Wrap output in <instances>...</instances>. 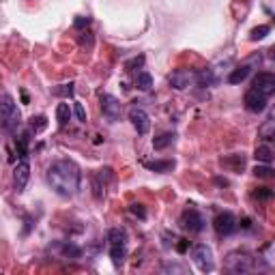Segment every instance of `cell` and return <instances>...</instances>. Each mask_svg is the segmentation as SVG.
<instances>
[{"instance_id":"17","label":"cell","mask_w":275,"mask_h":275,"mask_svg":"<svg viewBox=\"0 0 275 275\" xmlns=\"http://www.w3.org/2000/svg\"><path fill=\"white\" fill-rule=\"evenodd\" d=\"M144 168H148L150 172H159L166 174L174 168V159H155V162H144Z\"/></svg>"},{"instance_id":"4","label":"cell","mask_w":275,"mask_h":275,"mask_svg":"<svg viewBox=\"0 0 275 275\" xmlns=\"http://www.w3.org/2000/svg\"><path fill=\"white\" fill-rule=\"evenodd\" d=\"M192 258H194V262L198 264L200 271L211 273V271L215 269L213 252H211V248H208V245H204V243H200V245H196V248L192 250Z\"/></svg>"},{"instance_id":"1","label":"cell","mask_w":275,"mask_h":275,"mask_svg":"<svg viewBox=\"0 0 275 275\" xmlns=\"http://www.w3.org/2000/svg\"><path fill=\"white\" fill-rule=\"evenodd\" d=\"M46 178L50 187L62 198L76 196L80 190V180H82V172H80L78 164L71 159H56L46 172Z\"/></svg>"},{"instance_id":"5","label":"cell","mask_w":275,"mask_h":275,"mask_svg":"<svg viewBox=\"0 0 275 275\" xmlns=\"http://www.w3.org/2000/svg\"><path fill=\"white\" fill-rule=\"evenodd\" d=\"M168 82H170L172 88L185 90L187 86H192L194 82H198V71H194V69H176V71H172V74H170Z\"/></svg>"},{"instance_id":"26","label":"cell","mask_w":275,"mask_h":275,"mask_svg":"<svg viewBox=\"0 0 275 275\" xmlns=\"http://www.w3.org/2000/svg\"><path fill=\"white\" fill-rule=\"evenodd\" d=\"M74 82H69V84H62L58 86V88H54V95L56 97H74Z\"/></svg>"},{"instance_id":"20","label":"cell","mask_w":275,"mask_h":275,"mask_svg":"<svg viewBox=\"0 0 275 275\" xmlns=\"http://www.w3.org/2000/svg\"><path fill=\"white\" fill-rule=\"evenodd\" d=\"M69 118H71L69 104H58V108H56V120H58V125L60 127H67Z\"/></svg>"},{"instance_id":"24","label":"cell","mask_w":275,"mask_h":275,"mask_svg":"<svg viewBox=\"0 0 275 275\" xmlns=\"http://www.w3.org/2000/svg\"><path fill=\"white\" fill-rule=\"evenodd\" d=\"M269 30H271V28H269V26H264V24H262V26H256L254 30L250 32V39H252V41H262V39L266 37V34H269Z\"/></svg>"},{"instance_id":"18","label":"cell","mask_w":275,"mask_h":275,"mask_svg":"<svg viewBox=\"0 0 275 275\" xmlns=\"http://www.w3.org/2000/svg\"><path fill=\"white\" fill-rule=\"evenodd\" d=\"M254 157L262 164H271L273 157H275V150L269 146V144H258L256 150H254Z\"/></svg>"},{"instance_id":"10","label":"cell","mask_w":275,"mask_h":275,"mask_svg":"<svg viewBox=\"0 0 275 275\" xmlns=\"http://www.w3.org/2000/svg\"><path fill=\"white\" fill-rule=\"evenodd\" d=\"M129 120H132V125L136 127V132L140 134V136H146V134H148V129H150V118H148V114L144 112L142 108L134 106L132 110H129Z\"/></svg>"},{"instance_id":"30","label":"cell","mask_w":275,"mask_h":275,"mask_svg":"<svg viewBox=\"0 0 275 275\" xmlns=\"http://www.w3.org/2000/svg\"><path fill=\"white\" fill-rule=\"evenodd\" d=\"M74 114H76V118L80 120V122H86V110H84V106L82 104H74Z\"/></svg>"},{"instance_id":"6","label":"cell","mask_w":275,"mask_h":275,"mask_svg":"<svg viewBox=\"0 0 275 275\" xmlns=\"http://www.w3.org/2000/svg\"><path fill=\"white\" fill-rule=\"evenodd\" d=\"M180 226L185 230H190V232H202L206 222H204V217H202V213L196 211V208H185L183 215H180Z\"/></svg>"},{"instance_id":"16","label":"cell","mask_w":275,"mask_h":275,"mask_svg":"<svg viewBox=\"0 0 275 275\" xmlns=\"http://www.w3.org/2000/svg\"><path fill=\"white\" fill-rule=\"evenodd\" d=\"M125 256H127V243H110V258H112V264L122 266L125 262Z\"/></svg>"},{"instance_id":"15","label":"cell","mask_w":275,"mask_h":275,"mask_svg":"<svg viewBox=\"0 0 275 275\" xmlns=\"http://www.w3.org/2000/svg\"><path fill=\"white\" fill-rule=\"evenodd\" d=\"M258 138L260 140H273L275 138V106L269 110L266 118L262 120V125L258 127Z\"/></svg>"},{"instance_id":"3","label":"cell","mask_w":275,"mask_h":275,"mask_svg":"<svg viewBox=\"0 0 275 275\" xmlns=\"http://www.w3.org/2000/svg\"><path fill=\"white\" fill-rule=\"evenodd\" d=\"M226 269L230 273H248L254 269V258L245 252H232L226 258Z\"/></svg>"},{"instance_id":"9","label":"cell","mask_w":275,"mask_h":275,"mask_svg":"<svg viewBox=\"0 0 275 275\" xmlns=\"http://www.w3.org/2000/svg\"><path fill=\"white\" fill-rule=\"evenodd\" d=\"M99 104H101V112H104V116L110 122H116L120 118L122 106H120V101L114 95H101L99 97Z\"/></svg>"},{"instance_id":"2","label":"cell","mask_w":275,"mask_h":275,"mask_svg":"<svg viewBox=\"0 0 275 275\" xmlns=\"http://www.w3.org/2000/svg\"><path fill=\"white\" fill-rule=\"evenodd\" d=\"M0 118H2V129L6 134H16V129L20 125V110L16 106V101L9 92L2 95V104H0Z\"/></svg>"},{"instance_id":"34","label":"cell","mask_w":275,"mask_h":275,"mask_svg":"<svg viewBox=\"0 0 275 275\" xmlns=\"http://www.w3.org/2000/svg\"><path fill=\"white\" fill-rule=\"evenodd\" d=\"M176 250H178V252H180V254H183V252H185V250H187V241H183V238H180V243H178V245H176Z\"/></svg>"},{"instance_id":"33","label":"cell","mask_w":275,"mask_h":275,"mask_svg":"<svg viewBox=\"0 0 275 275\" xmlns=\"http://www.w3.org/2000/svg\"><path fill=\"white\" fill-rule=\"evenodd\" d=\"M164 271H178V273H185L187 269H185V266H180V264H166Z\"/></svg>"},{"instance_id":"25","label":"cell","mask_w":275,"mask_h":275,"mask_svg":"<svg viewBox=\"0 0 275 275\" xmlns=\"http://www.w3.org/2000/svg\"><path fill=\"white\" fill-rule=\"evenodd\" d=\"M46 127H48V118L46 116H32L30 118V127H28V129L34 132V134H39L41 129H46Z\"/></svg>"},{"instance_id":"12","label":"cell","mask_w":275,"mask_h":275,"mask_svg":"<svg viewBox=\"0 0 275 275\" xmlns=\"http://www.w3.org/2000/svg\"><path fill=\"white\" fill-rule=\"evenodd\" d=\"M243 104H245V108H248V112L258 114V112H262L266 108V97H262L254 88H250L248 92H245V97H243Z\"/></svg>"},{"instance_id":"27","label":"cell","mask_w":275,"mask_h":275,"mask_svg":"<svg viewBox=\"0 0 275 275\" xmlns=\"http://www.w3.org/2000/svg\"><path fill=\"white\" fill-rule=\"evenodd\" d=\"M224 164H232V166H234V170L238 172V170H243V168H245V155H243V153H241V155L236 153V155H232V157H228Z\"/></svg>"},{"instance_id":"19","label":"cell","mask_w":275,"mask_h":275,"mask_svg":"<svg viewBox=\"0 0 275 275\" xmlns=\"http://www.w3.org/2000/svg\"><path fill=\"white\" fill-rule=\"evenodd\" d=\"M174 134L172 132H168V134H162V136H157L155 140H153V148L155 150H164V148H168L172 142H174Z\"/></svg>"},{"instance_id":"22","label":"cell","mask_w":275,"mask_h":275,"mask_svg":"<svg viewBox=\"0 0 275 275\" xmlns=\"http://www.w3.org/2000/svg\"><path fill=\"white\" fill-rule=\"evenodd\" d=\"M254 174L258 178H275V170L271 168L269 164H262V166H256V168H254Z\"/></svg>"},{"instance_id":"14","label":"cell","mask_w":275,"mask_h":275,"mask_svg":"<svg viewBox=\"0 0 275 275\" xmlns=\"http://www.w3.org/2000/svg\"><path fill=\"white\" fill-rule=\"evenodd\" d=\"M254 60H260V56H254V58H250L248 62H243L241 67H236L230 71V76H228V84H241L248 80V76L252 74V62Z\"/></svg>"},{"instance_id":"29","label":"cell","mask_w":275,"mask_h":275,"mask_svg":"<svg viewBox=\"0 0 275 275\" xmlns=\"http://www.w3.org/2000/svg\"><path fill=\"white\" fill-rule=\"evenodd\" d=\"M144 64V56H136V58H132V60H127V64H125V69L127 71H136V69H140Z\"/></svg>"},{"instance_id":"11","label":"cell","mask_w":275,"mask_h":275,"mask_svg":"<svg viewBox=\"0 0 275 275\" xmlns=\"http://www.w3.org/2000/svg\"><path fill=\"white\" fill-rule=\"evenodd\" d=\"M28 178H30V164H28V157H24V159H20L16 164V168H13V183H16L18 192H24Z\"/></svg>"},{"instance_id":"28","label":"cell","mask_w":275,"mask_h":275,"mask_svg":"<svg viewBox=\"0 0 275 275\" xmlns=\"http://www.w3.org/2000/svg\"><path fill=\"white\" fill-rule=\"evenodd\" d=\"M254 196H256L258 200H271V198H275V192L269 190V187H260V190L254 192Z\"/></svg>"},{"instance_id":"31","label":"cell","mask_w":275,"mask_h":275,"mask_svg":"<svg viewBox=\"0 0 275 275\" xmlns=\"http://www.w3.org/2000/svg\"><path fill=\"white\" fill-rule=\"evenodd\" d=\"M129 211H132L134 215H138V217H140V220H146V208H144L142 204H138V202H136V204L129 206Z\"/></svg>"},{"instance_id":"32","label":"cell","mask_w":275,"mask_h":275,"mask_svg":"<svg viewBox=\"0 0 275 275\" xmlns=\"http://www.w3.org/2000/svg\"><path fill=\"white\" fill-rule=\"evenodd\" d=\"M88 24H90V18H78L74 26H76L78 30H80V28H84V26H88Z\"/></svg>"},{"instance_id":"21","label":"cell","mask_w":275,"mask_h":275,"mask_svg":"<svg viewBox=\"0 0 275 275\" xmlns=\"http://www.w3.org/2000/svg\"><path fill=\"white\" fill-rule=\"evenodd\" d=\"M136 84L140 90H150L153 88V78H150V74H146V71H142V74H138Z\"/></svg>"},{"instance_id":"23","label":"cell","mask_w":275,"mask_h":275,"mask_svg":"<svg viewBox=\"0 0 275 275\" xmlns=\"http://www.w3.org/2000/svg\"><path fill=\"white\" fill-rule=\"evenodd\" d=\"M62 254L67 258H80V256H82V250H80L78 245H74V243H62Z\"/></svg>"},{"instance_id":"8","label":"cell","mask_w":275,"mask_h":275,"mask_svg":"<svg viewBox=\"0 0 275 275\" xmlns=\"http://www.w3.org/2000/svg\"><path fill=\"white\" fill-rule=\"evenodd\" d=\"M213 226H215V232L220 234V236H230V234H234V232H236L238 222H236V217H234L232 213L226 211V213H222V215H217V217H215Z\"/></svg>"},{"instance_id":"7","label":"cell","mask_w":275,"mask_h":275,"mask_svg":"<svg viewBox=\"0 0 275 275\" xmlns=\"http://www.w3.org/2000/svg\"><path fill=\"white\" fill-rule=\"evenodd\" d=\"M252 88L256 92H260L262 97H273L275 95V74H269V71H260V74L254 78V84Z\"/></svg>"},{"instance_id":"13","label":"cell","mask_w":275,"mask_h":275,"mask_svg":"<svg viewBox=\"0 0 275 275\" xmlns=\"http://www.w3.org/2000/svg\"><path fill=\"white\" fill-rule=\"evenodd\" d=\"M110 180H112V170H110V168L99 170L97 176L92 178V187H95V192H92V194H95L97 200H101V198L106 196V185L110 183Z\"/></svg>"},{"instance_id":"35","label":"cell","mask_w":275,"mask_h":275,"mask_svg":"<svg viewBox=\"0 0 275 275\" xmlns=\"http://www.w3.org/2000/svg\"><path fill=\"white\" fill-rule=\"evenodd\" d=\"M269 58H271V60H275V48H271V50H269Z\"/></svg>"}]
</instances>
